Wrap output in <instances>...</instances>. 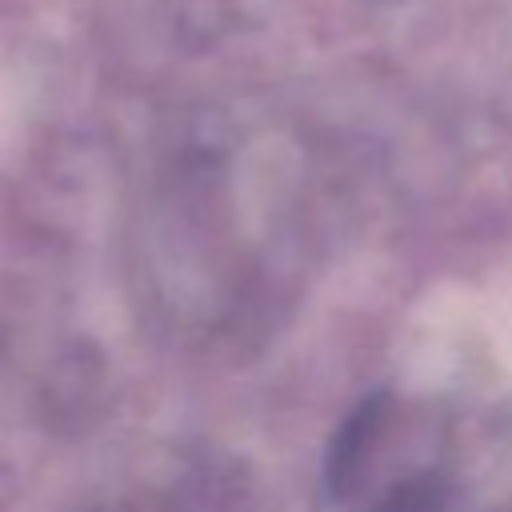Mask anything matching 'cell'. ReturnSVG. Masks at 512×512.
<instances>
[{"label": "cell", "mask_w": 512, "mask_h": 512, "mask_svg": "<svg viewBox=\"0 0 512 512\" xmlns=\"http://www.w3.org/2000/svg\"><path fill=\"white\" fill-rule=\"evenodd\" d=\"M452 428L432 400L368 396L332 436L324 504L332 512H440Z\"/></svg>", "instance_id": "cell-1"}]
</instances>
